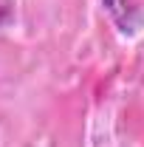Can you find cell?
I'll list each match as a JSON object with an SVG mask.
<instances>
[{
	"label": "cell",
	"mask_w": 144,
	"mask_h": 147,
	"mask_svg": "<svg viewBox=\"0 0 144 147\" xmlns=\"http://www.w3.org/2000/svg\"><path fill=\"white\" fill-rule=\"evenodd\" d=\"M102 3H105V11L113 17V23L119 26V31L133 34L141 26V14L133 6V0H102Z\"/></svg>",
	"instance_id": "1"
},
{
	"label": "cell",
	"mask_w": 144,
	"mask_h": 147,
	"mask_svg": "<svg viewBox=\"0 0 144 147\" xmlns=\"http://www.w3.org/2000/svg\"><path fill=\"white\" fill-rule=\"evenodd\" d=\"M11 20V3L9 0H0V26H6Z\"/></svg>",
	"instance_id": "2"
}]
</instances>
